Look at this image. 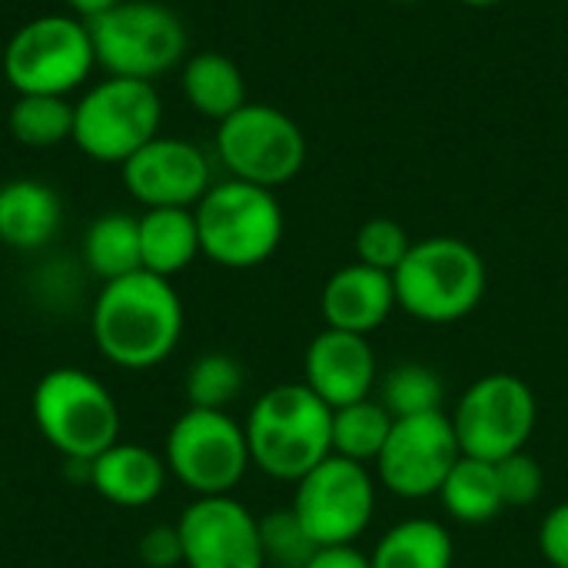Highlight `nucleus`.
<instances>
[{"mask_svg":"<svg viewBox=\"0 0 568 568\" xmlns=\"http://www.w3.org/2000/svg\"><path fill=\"white\" fill-rule=\"evenodd\" d=\"M183 300L156 273L136 270L100 286L90 310V336L106 363L143 373L166 363L183 339Z\"/></svg>","mask_w":568,"mask_h":568,"instance_id":"1","label":"nucleus"},{"mask_svg":"<svg viewBox=\"0 0 568 568\" xmlns=\"http://www.w3.org/2000/svg\"><path fill=\"white\" fill-rule=\"evenodd\" d=\"M250 463L276 483L296 486L333 456V409L306 383L263 389L243 419Z\"/></svg>","mask_w":568,"mask_h":568,"instance_id":"2","label":"nucleus"},{"mask_svg":"<svg viewBox=\"0 0 568 568\" xmlns=\"http://www.w3.org/2000/svg\"><path fill=\"white\" fill-rule=\"evenodd\" d=\"M396 306L426 326H453L473 316L489 290L483 253L459 236L416 240L393 273Z\"/></svg>","mask_w":568,"mask_h":568,"instance_id":"3","label":"nucleus"},{"mask_svg":"<svg viewBox=\"0 0 568 568\" xmlns=\"http://www.w3.org/2000/svg\"><path fill=\"white\" fill-rule=\"evenodd\" d=\"M30 413L40 439L67 463H90L120 443V406L87 369L57 366L43 373L33 386Z\"/></svg>","mask_w":568,"mask_h":568,"instance_id":"4","label":"nucleus"},{"mask_svg":"<svg viewBox=\"0 0 568 568\" xmlns=\"http://www.w3.org/2000/svg\"><path fill=\"white\" fill-rule=\"evenodd\" d=\"M193 213L203 256L223 270H253L283 243V206L266 186L230 176L213 183Z\"/></svg>","mask_w":568,"mask_h":568,"instance_id":"5","label":"nucleus"},{"mask_svg":"<svg viewBox=\"0 0 568 568\" xmlns=\"http://www.w3.org/2000/svg\"><path fill=\"white\" fill-rule=\"evenodd\" d=\"M163 459L170 476L203 496H233V489L253 469L243 423L230 409H183L163 439Z\"/></svg>","mask_w":568,"mask_h":568,"instance_id":"6","label":"nucleus"},{"mask_svg":"<svg viewBox=\"0 0 568 568\" xmlns=\"http://www.w3.org/2000/svg\"><path fill=\"white\" fill-rule=\"evenodd\" d=\"M97 67L110 77L153 83L173 70L186 50L183 20L156 0H120L106 13L87 20Z\"/></svg>","mask_w":568,"mask_h":568,"instance_id":"7","label":"nucleus"},{"mask_svg":"<svg viewBox=\"0 0 568 568\" xmlns=\"http://www.w3.org/2000/svg\"><path fill=\"white\" fill-rule=\"evenodd\" d=\"M97 67L87 20L73 13H43L27 20L3 47V77L20 93L67 97L87 83Z\"/></svg>","mask_w":568,"mask_h":568,"instance_id":"8","label":"nucleus"},{"mask_svg":"<svg viewBox=\"0 0 568 568\" xmlns=\"http://www.w3.org/2000/svg\"><path fill=\"white\" fill-rule=\"evenodd\" d=\"M163 103L153 83L103 77L73 103V143L97 163L123 166L140 146L160 136Z\"/></svg>","mask_w":568,"mask_h":568,"instance_id":"9","label":"nucleus"},{"mask_svg":"<svg viewBox=\"0 0 568 568\" xmlns=\"http://www.w3.org/2000/svg\"><path fill=\"white\" fill-rule=\"evenodd\" d=\"M463 456L503 463L529 446L539 426V399L516 373H486L473 379L449 413Z\"/></svg>","mask_w":568,"mask_h":568,"instance_id":"10","label":"nucleus"},{"mask_svg":"<svg viewBox=\"0 0 568 568\" xmlns=\"http://www.w3.org/2000/svg\"><path fill=\"white\" fill-rule=\"evenodd\" d=\"M290 509L320 549L356 546L379 509V483L373 466L326 456L293 486Z\"/></svg>","mask_w":568,"mask_h":568,"instance_id":"11","label":"nucleus"},{"mask_svg":"<svg viewBox=\"0 0 568 568\" xmlns=\"http://www.w3.org/2000/svg\"><path fill=\"white\" fill-rule=\"evenodd\" d=\"M216 156L233 180L276 190L306 163L300 123L273 103H243L216 130Z\"/></svg>","mask_w":568,"mask_h":568,"instance_id":"12","label":"nucleus"},{"mask_svg":"<svg viewBox=\"0 0 568 568\" xmlns=\"http://www.w3.org/2000/svg\"><path fill=\"white\" fill-rule=\"evenodd\" d=\"M463 459L449 413H423L393 423V433L373 463V476L383 493L403 503L436 499L453 466Z\"/></svg>","mask_w":568,"mask_h":568,"instance_id":"13","label":"nucleus"},{"mask_svg":"<svg viewBox=\"0 0 568 568\" xmlns=\"http://www.w3.org/2000/svg\"><path fill=\"white\" fill-rule=\"evenodd\" d=\"M176 532L183 542V568H266L260 542V516L236 496L193 499Z\"/></svg>","mask_w":568,"mask_h":568,"instance_id":"14","label":"nucleus"},{"mask_svg":"<svg viewBox=\"0 0 568 568\" xmlns=\"http://www.w3.org/2000/svg\"><path fill=\"white\" fill-rule=\"evenodd\" d=\"M120 173L126 193L146 210H193L213 186L206 153L180 136H153L120 166Z\"/></svg>","mask_w":568,"mask_h":568,"instance_id":"15","label":"nucleus"},{"mask_svg":"<svg viewBox=\"0 0 568 568\" xmlns=\"http://www.w3.org/2000/svg\"><path fill=\"white\" fill-rule=\"evenodd\" d=\"M303 383L329 406H349L369 399L379 386V359L369 336L323 329L303 353Z\"/></svg>","mask_w":568,"mask_h":568,"instance_id":"16","label":"nucleus"},{"mask_svg":"<svg viewBox=\"0 0 568 568\" xmlns=\"http://www.w3.org/2000/svg\"><path fill=\"white\" fill-rule=\"evenodd\" d=\"M396 286L393 273L373 270L366 263H346L339 266L320 293V313L329 329L373 336L389 323L396 313Z\"/></svg>","mask_w":568,"mask_h":568,"instance_id":"17","label":"nucleus"},{"mask_svg":"<svg viewBox=\"0 0 568 568\" xmlns=\"http://www.w3.org/2000/svg\"><path fill=\"white\" fill-rule=\"evenodd\" d=\"M170 469L163 453H153L140 443H113L97 459L87 463L90 489L120 509H143L156 503L166 489Z\"/></svg>","mask_w":568,"mask_h":568,"instance_id":"18","label":"nucleus"},{"mask_svg":"<svg viewBox=\"0 0 568 568\" xmlns=\"http://www.w3.org/2000/svg\"><path fill=\"white\" fill-rule=\"evenodd\" d=\"M63 220L60 196L30 176L7 180L0 186V243L20 253L43 250Z\"/></svg>","mask_w":568,"mask_h":568,"instance_id":"19","label":"nucleus"},{"mask_svg":"<svg viewBox=\"0 0 568 568\" xmlns=\"http://www.w3.org/2000/svg\"><path fill=\"white\" fill-rule=\"evenodd\" d=\"M456 562V539L446 523L433 516H409L389 526L373 552V568H453Z\"/></svg>","mask_w":568,"mask_h":568,"instance_id":"20","label":"nucleus"},{"mask_svg":"<svg viewBox=\"0 0 568 568\" xmlns=\"http://www.w3.org/2000/svg\"><path fill=\"white\" fill-rule=\"evenodd\" d=\"M196 256H203V250H200V230L193 210L163 206V210H146L140 216V263L146 273L173 280Z\"/></svg>","mask_w":568,"mask_h":568,"instance_id":"21","label":"nucleus"},{"mask_svg":"<svg viewBox=\"0 0 568 568\" xmlns=\"http://www.w3.org/2000/svg\"><path fill=\"white\" fill-rule=\"evenodd\" d=\"M180 87H183L186 103L200 116H210L216 123H223L226 116H233L243 103H250L246 100L243 70L226 53H216V50L193 53L183 63Z\"/></svg>","mask_w":568,"mask_h":568,"instance_id":"22","label":"nucleus"},{"mask_svg":"<svg viewBox=\"0 0 568 568\" xmlns=\"http://www.w3.org/2000/svg\"><path fill=\"white\" fill-rule=\"evenodd\" d=\"M436 499L443 503V513L459 526H486L499 519L506 509L496 463L473 459V456H463L453 466Z\"/></svg>","mask_w":568,"mask_h":568,"instance_id":"23","label":"nucleus"},{"mask_svg":"<svg viewBox=\"0 0 568 568\" xmlns=\"http://www.w3.org/2000/svg\"><path fill=\"white\" fill-rule=\"evenodd\" d=\"M83 263L100 280H120L136 270L140 263V216L130 213H103L87 226L83 236Z\"/></svg>","mask_w":568,"mask_h":568,"instance_id":"24","label":"nucleus"},{"mask_svg":"<svg viewBox=\"0 0 568 568\" xmlns=\"http://www.w3.org/2000/svg\"><path fill=\"white\" fill-rule=\"evenodd\" d=\"M393 416L379 399H359L333 409V456L373 466L393 433Z\"/></svg>","mask_w":568,"mask_h":568,"instance_id":"25","label":"nucleus"},{"mask_svg":"<svg viewBox=\"0 0 568 568\" xmlns=\"http://www.w3.org/2000/svg\"><path fill=\"white\" fill-rule=\"evenodd\" d=\"M7 126L23 146H57L73 136V103L67 97L20 93L7 113Z\"/></svg>","mask_w":568,"mask_h":568,"instance_id":"26","label":"nucleus"},{"mask_svg":"<svg viewBox=\"0 0 568 568\" xmlns=\"http://www.w3.org/2000/svg\"><path fill=\"white\" fill-rule=\"evenodd\" d=\"M379 403L389 409L393 419L423 416L443 409L446 383L443 376L426 363H396L379 376Z\"/></svg>","mask_w":568,"mask_h":568,"instance_id":"27","label":"nucleus"},{"mask_svg":"<svg viewBox=\"0 0 568 568\" xmlns=\"http://www.w3.org/2000/svg\"><path fill=\"white\" fill-rule=\"evenodd\" d=\"M246 386V369L230 353H203L190 363L183 393L193 409H230Z\"/></svg>","mask_w":568,"mask_h":568,"instance_id":"28","label":"nucleus"},{"mask_svg":"<svg viewBox=\"0 0 568 568\" xmlns=\"http://www.w3.org/2000/svg\"><path fill=\"white\" fill-rule=\"evenodd\" d=\"M260 542H263L266 566L273 568H303L320 549L290 506L273 509L260 519Z\"/></svg>","mask_w":568,"mask_h":568,"instance_id":"29","label":"nucleus"},{"mask_svg":"<svg viewBox=\"0 0 568 568\" xmlns=\"http://www.w3.org/2000/svg\"><path fill=\"white\" fill-rule=\"evenodd\" d=\"M413 243L416 240L406 233L403 223H396L389 216H373L356 230L353 250H356V263H366L383 273H396Z\"/></svg>","mask_w":568,"mask_h":568,"instance_id":"30","label":"nucleus"},{"mask_svg":"<svg viewBox=\"0 0 568 568\" xmlns=\"http://www.w3.org/2000/svg\"><path fill=\"white\" fill-rule=\"evenodd\" d=\"M496 473H499V486H503L506 509H526V506H532V503L542 499L546 473H542L539 459L529 456L526 449L516 453V456H506L503 463H496Z\"/></svg>","mask_w":568,"mask_h":568,"instance_id":"31","label":"nucleus"},{"mask_svg":"<svg viewBox=\"0 0 568 568\" xmlns=\"http://www.w3.org/2000/svg\"><path fill=\"white\" fill-rule=\"evenodd\" d=\"M140 562L146 568H180L183 566V542L173 526H153L140 536Z\"/></svg>","mask_w":568,"mask_h":568,"instance_id":"32","label":"nucleus"},{"mask_svg":"<svg viewBox=\"0 0 568 568\" xmlns=\"http://www.w3.org/2000/svg\"><path fill=\"white\" fill-rule=\"evenodd\" d=\"M536 542H539V552H542V559L549 566L568 568V499L559 503V506H552L542 516Z\"/></svg>","mask_w":568,"mask_h":568,"instance_id":"33","label":"nucleus"},{"mask_svg":"<svg viewBox=\"0 0 568 568\" xmlns=\"http://www.w3.org/2000/svg\"><path fill=\"white\" fill-rule=\"evenodd\" d=\"M303 568H373L369 566V552L356 549V546H329V549H316V556Z\"/></svg>","mask_w":568,"mask_h":568,"instance_id":"34","label":"nucleus"},{"mask_svg":"<svg viewBox=\"0 0 568 568\" xmlns=\"http://www.w3.org/2000/svg\"><path fill=\"white\" fill-rule=\"evenodd\" d=\"M67 7H70V13L73 17H80V20H93V17H100V13H106L110 7H116L120 0H63Z\"/></svg>","mask_w":568,"mask_h":568,"instance_id":"35","label":"nucleus"},{"mask_svg":"<svg viewBox=\"0 0 568 568\" xmlns=\"http://www.w3.org/2000/svg\"><path fill=\"white\" fill-rule=\"evenodd\" d=\"M456 3H463V7H476V10H486V7H499V3H506V0H456Z\"/></svg>","mask_w":568,"mask_h":568,"instance_id":"36","label":"nucleus"},{"mask_svg":"<svg viewBox=\"0 0 568 568\" xmlns=\"http://www.w3.org/2000/svg\"><path fill=\"white\" fill-rule=\"evenodd\" d=\"M389 3H419V0H389Z\"/></svg>","mask_w":568,"mask_h":568,"instance_id":"37","label":"nucleus"}]
</instances>
